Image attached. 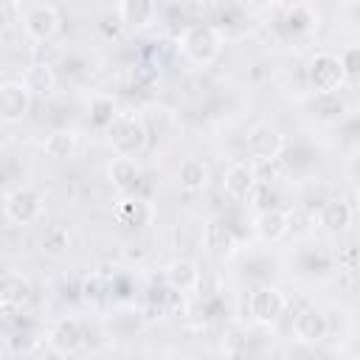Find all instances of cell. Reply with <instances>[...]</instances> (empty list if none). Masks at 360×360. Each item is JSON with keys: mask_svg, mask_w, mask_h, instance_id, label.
Instances as JSON below:
<instances>
[{"mask_svg": "<svg viewBox=\"0 0 360 360\" xmlns=\"http://www.w3.org/2000/svg\"><path fill=\"white\" fill-rule=\"evenodd\" d=\"M222 31L205 20L186 22L177 34V51L194 65H211L222 53Z\"/></svg>", "mask_w": 360, "mask_h": 360, "instance_id": "cell-1", "label": "cell"}, {"mask_svg": "<svg viewBox=\"0 0 360 360\" xmlns=\"http://www.w3.org/2000/svg\"><path fill=\"white\" fill-rule=\"evenodd\" d=\"M107 143L115 155L135 158L149 146V127L146 118L138 112H115V118L104 127Z\"/></svg>", "mask_w": 360, "mask_h": 360, "instance_id": "cell-2", "label": "cell"}, {"mask_svg": "<svg viewBox=\"0 0 360 360\" xmlns=\"http://www.w3.org/2000/svg\"><path fill=\"white\" fill-rule=\"evenodd\" d=\"M3 214L14 225H34L45 214V197L31 186H17L3 200Z\"/></svg>", "mask_w": 360, "mask_h": 360, "instance_id": "cell-3", "label": "cell"}, {"mask_svg": "<svg viewBox=\"0 0 360 360\" xmlns=\"http://www.w3.org/2000/svg\"><path fill=\"white\" fill-rule=\"evenodd\" d=\"M307 84L312 93H338L340 84L346 82V73H343V65H340V56L338 53H329V51H321L309 59L307 65Z\"/></svg>", "mask_w": 360, "mask_h": 360, "instance_id": "cell-4", "label": "cell"}, {"mask_svg": "<svg viewBox=\"0 0 360 360\" xmlns=\"http://www.w3.org/2000/svg\"><path fill=\"white\" fill-rule=\"evenodd\" d=\"M284 312H287V298H284V292H281L278 287H273V284H259V287L250 290V295H248V315H250L253 323L270 326V323H276Z\"/></svg>", "mask_w": 360, "mask_h": 360, "instance_id": "cell-5", "label": "cell"}, {"mask_svg": "<svg viewBox=\"0 0 360 360\" xmlns=\"http://www.w3.org/2000/svg\"><path fill=\"white\" fill-rule=\"evenodd\" d=\"M22 28L31 39L37 42H51L53 37H59L62 31V11L51 3H37L25 11L22 17Z\"/></svg>", "mask_w": 360, "mask_h": 360, "instance_id": "cell-6", "label": "cell"}, {"mask_svg": "<svg viewBox=\"0 0 360 360\" xmlns=\"http://www.w3.org/2000/svg\"><path fill=\"white\" fill-rule=\"evenodd\" d=\"M34 96L22 84V79H6L0 82V121L17 124L31 112Z\"/></svg>", "mask_w": 360, "mask_h": 360, "instance_id": "cell-7", "label": "cell"}, {"mask_svg": "<svg viewBox=\"0 0 360 360\" xmlns=\"http://www.w3.org/2000/svg\"><path fill=\"white\" fill-rule=\"evenodd\" d=\"M84 343H87V332H84L79 318L65 315V318L53 321L48 329V346L56 354H76L84 349Z\"/></svg>", "mask_w": 360, "mask_h": 360, "instance_id": "cell-8", "label": "cell"}, {"mask_svg": "<svg viewBox=\"0 0 360 360\" xmlns=\"http://www.w3.org/2000/svg\"><path fill=\"white\" fill-rule=\"evenodd\" d=\"M245 146H248V155L262 163V160H273V158H281L284 155V146H287V138L270 127V124H256L248 138H245Z\"/></svg>", "mask_w": 360, "mask_h": 360, "instance_id": "cell-9", "label": "cell"}, {"mask_svg": "<svg viewBox=\"0 0 360 360\" xmlns=\"http://www.w3.org/2000/svg\"><path fill=\"white\" fill-rule=\"evenodd\" d=\"M112 217L118 225L129 228V231H138V228H146L152 219H155V205L146 200V197H138V194H127L115 202L112 208Z\"/></svg>", "mask_w": 360, "mask_h": 360, "instance_id": "cell-10", "label": "cell"}, {"mask_svg": "<svg viewBox=\"0 0 360 360\" xmlns=\"http://www.w3.org/2000/svg\"><path fill=\"white\" fill-rule=\"evenodd\" d=\"M202 245L214 259H231L239 248V236L233 225H228V219H214L202 231Z\"/></svg>", "mask_w": 360, "mask_h": 360, "instance_id": "cell-11", "label": "cell"}, {"mask_svg": "<svg viewBox=\"0 0 360 360\" xmlns=\"http://www.w3.org/2000/svg\"><path fill=\"white\" fill-rule=\"evenodd\" d=\"M326 335H329V321H326L323 312H318L315 307H304V309L295 312V318H292V338L298 343L315 346V343L326 340Z\"/></svg>", "mask_w": 360, "mask_h": 360, "instance_id": "cell-12", "label": "cell"}, {"mask_svg": "<svg viewBox=\"0 0 360 360\" xmlns=\"http://www.w3.org/2000/svg\"><path fill=\"white\" fill-rule=\"evenodd\" d=\"M318 22H321V14L309 3H292L284 8L278 28L290 37H304V34H312L318 28Z\"/></svg>", "mask_w": 360, "mask_h": 360, "instance_id": "cell-13", "label": "cell"}, {"mask_svg": "<svg viewBox=\"0 0 360 360\" xmlns=\"http://www.w3.org/2000/svg\"><path fill=\"white\" fill-rule=\"evenodd\" d=\"M253 228H256V233H259L262 242H267V245H278V242L290 233V217H287V211H284L281 205H276V208H264V211L256 214Z\"/></svg>", "mask_w": 360, "mask_h": 360, "instance_id": "cell-14", "label": "cell"}, {"mask_svg": "<svg viewBox=\"0 0 360 360\" xmlns=\"http://www.w3.org/2000/svg\"><path fill=\"white\" fill-rule=\"evenodd\" d=\"M56 82H59V73L51 62H31L22 73V84L28 87V93L34 98H45L56 90Z\"/></svg>", "mask_w": 360, "mask_h": 360, "instance_id": "cell-15", "label": "cell"}, {"mask_svg": "<svg viewBox=\"0 0 360 360\" xmlns=\"http://www.w3.org/2000/svg\"><path fill=\"white\" fill-rule=\"evenodd\" d=\"M354 219V208L346 202V200H326L321 208H318V222L323 231L329 233H343Z\"/></svg>", "mask_w": 360, "mask_h": 360, "instance_id": "cell-16", "label": "cell"}, {"mask_svg": "<svg viewBox=\"0 0 360 360\" xmlns=\"http://www.w3.org/2000/svg\"><path fill=\"white\" fill-rule=\"evenodd\" d=\"M295 262H298V270L307 278H323L335 267V253L323 245H315V248H304Z\"/></svg>", "mask_w": 360, "mask_h": 360, "instance_id": "cell-17", "label": "cell"}, {"mask_svg": "<svg viewBox=\"0 0 360 360\" xmlns=\"http://www.w3.org/2000/svg\"><path fill=\"white\" fill-rule=\"evenodd\" d=\"M256 172H253V166H248V163H233L228 172H225V180H222V186H225V194L231 197V200H248L250 197V191L256 188Z\"/></svg>", "mask_w": 360, "mask_h": 360, "instance_id": "cell-18", "label": "cell"}, {"mask_svg": "<svg viewBox=\"0 0 360 360\" xmlns=\"http://www.w3.org/2000/svg\"><path fill=\"white\" fill-rule=\"evenodd\" d=\"M37 332V323L31 315L22 312V307H0V340L8 343L20 335Z\"/></svg>", "mask_w": 360, "mask_h": 360, "instance_id": "cell-19", "label": "cell"}, {"mask_svg": "<svg viewBox=\"0 0 360 360\" xmlns=\"http://www.w3.org/2000/svg\"><path fill=\"white\" fill-rule=\"evenodd\" d=\"M158 14L155 0H118V22L127 28H146Z\"/></svg>", "mask_w": 360, "mask_h": 360, "instance_id": "cell-20", "label": "cell"}, {"mask_svg": "<svg viewBox=\"0 0 360 360\" xmlns=\"http://www.w3.org/2000/svg\"><path fill=\"white\" fill-rule=\"evenodd\" d=\"M31 298V281L22 273H0V307H25Z\"/></svg>", "mask_w": 360, "mask_h": 360, "instance_id": "cell-21", "label": "cell"}, {"mask_svg": "<svg viewBox=\"0 0 360 360\" xmlns=\"http://www.w3.org/2000/svg\"><path fill=\"white\" fill-rule=\"evenodd\" d=\"M76 149H79V135L73 129H68V127L48 132L45 141H42V152L48 158H53V160H68V158L76 155Z\"/></svg>", "mask_w": 360, "mask_h": 360, "instance_id": "cell-22", "label": "cell"}, {"mask_svg": "<svg viewBox=\"0 0 360 360\" xmlns=\"http://www.w3.org/2000/svg\"><path fill=\"white\" fill-rule=\"evenodd\" d=\"M107 174H110V183H112L115 188H121L124 194L135 191V188H138V180H141V172H138L135 160H132V158H124V155H115V158L110 160Z\"/></svg>", "mask_w": 360, "mask_h": 360, "instance_id": "cell-23", "label": "cell"}, {"mask_svg": "<svg viewBox=\"0 0 360 360\" xmlns=\"http://www.w3.org/2000/svg\"><path fill=\"white\" fill-rule=\"evenodd\" d=\"M200 278H202V273L197 270L194 262H188V259H177V262H172V264L166 267V278H163V281L172 284V287L180 290V292H191V290H197Z\"/></svg>", "mask_w": 360, "mask_h": 360, "instance_id": "cell-24", "label": "cell"}, {"mask_svg": "<svg viewBox=\"0 0 360 360\" xmlns=\"http://www.w3.org/2000/svg\"><path fill=\"white\" fill-rule=\"evenodd\" d=\"M146 304H149V309L152 312H158V315H163V312H177L180 307H183V292L180 290H174L172 284H152L149 290H146Z\"/></svg>", "mask_w": 360, "mask_h": 360, "instance_id": "cell-25", "label": "cell"}, {"mask_svg": "<svg viewBox=\"0 0 360 360\" xmlns=\"http://www.w3.org/2000/svg\"><path fill=\"white\" fill-rule=\"evenodd\" d=\"M177 180L186 191H202L208 186V166L200 158H186L177 166Z\"/></svg>", "mask_w": 360, "mask_h": 360, "instance_id": "cell-26", "label": "cell"}, {"mask_svg": "<svg viewBox=\"0 0 360 360\" xmlns=\"http://www.w3.org/2000/svg\"><path fill=\"white\" fill-rule=\"evenodd\" d=\"M312 112H315L321 121H340V118L349 112V104H346L338 93H315Z\"/></svg>", "mask_w": 360, "mask_h": 360, "instance_id": "cell-27", "label": "cell"}, {"mask_svg": "<svg viewBox=\"0 0 360 360\" xmlns=\"http://www.w3.org/2000/svg\"><path fill=\"white\" fill-rule=\"evenodd\" d=\"M115 101H112V96H107V93H96L93 98H90V121L98 127V129H104L112 118H115Z\"/></svg>", "mask_w": 360, "mask_h": 360, "instance_id": "cell-28", "label": "cell"}, {"mask_svg": "<svg viewBox=\"0 0 360 360\" xmlns=\"http://www.w3.org/2000/svg\"><path fill=\"white\" fill-rule=\"evenodd\" d=\"M253 172H256V180H259V183H267V186H276L278 180H284V177L290 174V169H287L284 158L262 160L259 166H253Z\"/></svg>", "mask_w": 360, "mask_h": 360, "instance_id": "cell-29", "label": "cell"}, {"mask_svg": "<svg viewBox=\"0 0 360 360\" xmlns=\"http://www.w3.org/2000/svg\"><path fill=\"white\" fill-rule=\"evenodd\" d=\"M79 298H82V301H90V304L104 301V298H107V276H101V273L84 276V278L79 281Z\"/></svg>", "mask_w": 360, "mask_h": 360, "instance_id": "cell-30", "label": "cell"}, {"mask_svg": "<svg viewBox=\"0 0 360 360\" xmlns=\"http://www.w3.org/2000/svg\"><path fill=\"white\" fill-rule=\"evenodd\" d=\"M68 248H70V233H68L65 225H51V228L42 233V250L59 256V253H65Z\"/></svg>", "mask_w": 360, "mask_h": 360, "instance_id": "cell-31", "label": "cell"}, {"mask_svg": "<svg viewBox=\"0 0 360 360\" xmlns=\"http://www.w3.org/2000/svg\"><path fill=\"white\" fill-rule=\"evenodd\" d=\"M158 73H160V65L155 62V59H141V62H135L132 65V82L135 84H152L155 79H158Z\"/></svg>", "mask_w": 360, "mask_h": 360, "instance_id": "cell-32", "label": "cell"}, {"mask_svg": "<svg viewBox=\"0 0 360 360\" xmlns=\"http://www.w3.org/2000/svg\"><path fill=\"white\" fill-rule=\"evenodd\" d=\"M248 200H253V205H256L259 211H264V208H276V205H278V194H276V188L267 186V183H256V188L250 191Z\"/></svg>", "mask_w": 360, "mask_h": 360, "instance_id": "cell-33", "label": "cell"}, {"mask_svg": "<svg viewBox=\"0 0 360 360\" xmlns=\"http://www.w3.org/2000/svg\"><path fill=\"white\" fill-rule=\"evenodd\" d=\"M340 56V65H343V73H346V79H354V73H357V65H360V51H357V45H349L343 53H338Z\"/></svg>", "mask_w": 360, "mask_h": 360, "instance_id": "cell-34", "label": "cell"}]
</instances>
